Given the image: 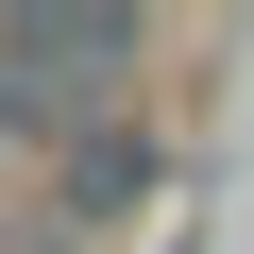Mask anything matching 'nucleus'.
I'll list each match as a JSON object with an SVG mask.
<instances>
[{
	"instance_id": "obj_1",
	"label": "nucleus",
	"mask_w": 254,
	"mask_h": 254,
	"mask_svg": "<svg viewBox=\"0 0 254 254\" xmlns=\"http://www.w3.org/2000/svg\"><path fill=\"white\" fill-rule=\"evenodd\" d=\"M136 187H153V153H136V136H102V153L68 170V220H85V203H136Z\"/></svg>"
}]
</instances>
